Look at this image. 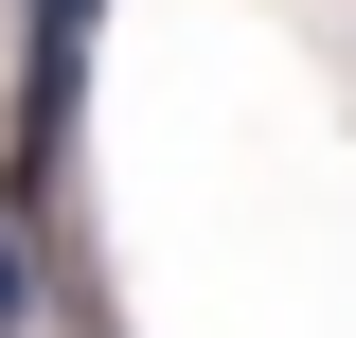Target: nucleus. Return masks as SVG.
Here are the masks:
<instances>
[{
    "mask_svg": "<svg viewBox=\"0 0 356 338\" xmlns=\"http://www.w3.org/2000/svg\"><path fill=\"white\" fill-rule=\"evenodd\" d=\"M36 321V250H18V178H0V338Z\"/></svg>",
    "mask_w": 356,
    "mask_h": 338,
    "instance_id": "f03ea898",
    "label": "nucleus"
},
{
    "mask_svg": "<svg viewBox=\"0 0 356 338\" xmlns=\"http://www.w3.org/2000/svg\"><path fill=\"white\" fill-rule=\"evenodd\" d=\"M89 18H107V0H36V54H18V143H72V89H89Z\"/></svg>",
    "mask_w": 356,
    "mask_h": 338,
    "instance_id": "f257e3e1",
    "label": "nucleus"
}]
</instances>
